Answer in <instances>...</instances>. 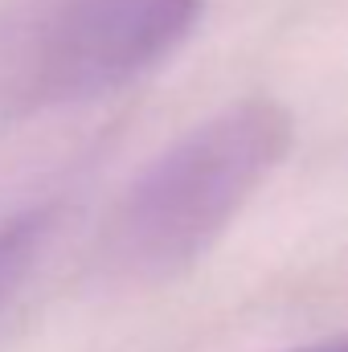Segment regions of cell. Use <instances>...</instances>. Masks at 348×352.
Listing matches in <instances>:
<instances>
[{
  "label": "cell",
  "mask_w": 348,
  "mask_h": 352,
  "mask_svg": "<svg viewBox=\"0 0 348 352\" xmlns=\"http://www.w3.org/2000/svg\"><path fill=\"white\" fill-rule=\"evenodd\" d=\"M295 148V115L242 94L193 123L111 205L94 263L115 283L156 287L188 274L242 217Z\"/></svg>",
  "instance_id": "cell-1"
},
{
  "label": "cell",
  "mask_w": 348,
  "mask_h": 352,
  "mask_svg": "<svg viewBox=\"0 0 348 352\" xmlns=\"http://www.w3.org/2000/svg\"><path fill=\"white\" fill-rule=\"evenodd\" d=\"M205 0H4L0 115L70 111L140 82L176 58Z\"/></svg>",
  "instance_id": "cell-2"
},
{
  "label": "cell",
  "mask_w": 348,
  "mask_h": 352,
  "mask_svg": "<svg viewBox=\"0 0 348 352\" xmlns=\"http://www.w3.org/2000/svg\"><path fill=\"white\" fill-rule=\"evenodd\" d=\"M58 230V205H29L0 217V307L21 291Z\"/></svg>",
  "instance_id": "cell-3"
},
{
  "label": "cell",
  "mask_w": 348,
  "mask_h": 352,
  "mask_svg": "<svg viewBox=\"0 0 348 352\" xmlns=\"http://www.w3.org/2000/svg\"><path fill=\"white\" fill-rule=\"evenodd\" d=\"M345 352H348V336H345Z\"/></svg>",
  "instance_id": "cell-4"
}]
</instances>
